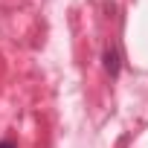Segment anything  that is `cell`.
<instances>
[{"label": "cell", "instance_id": "obj_1", "mask_svg": "<svg viewBox=\"0 0 148 148\" xmlns=\"http://www.w3.org/2000/svg\"><path fill=\"white\" fill-rule=\"evenodd\" d=\"M102 67H105V73L110 79H116L119 73H122V52H119V44H108L105 47V52H102Z\"/></svg>", "mask_w": 148, "mask_h": 148}, {"label": "cell", "instance_id": "obj_2", "mask_svg": "<svg viewBox=\"0 0 148 148\" xmlns=\"http://www.w3.org/2000/svg\"><path fill=\"white\" fill-rule=\"evenodd\" d=\"M0 148H18V142L12 136H3V139H0Z\"/></svg>", "mask_w": 148, "mask_h": 148}]
</instances>
